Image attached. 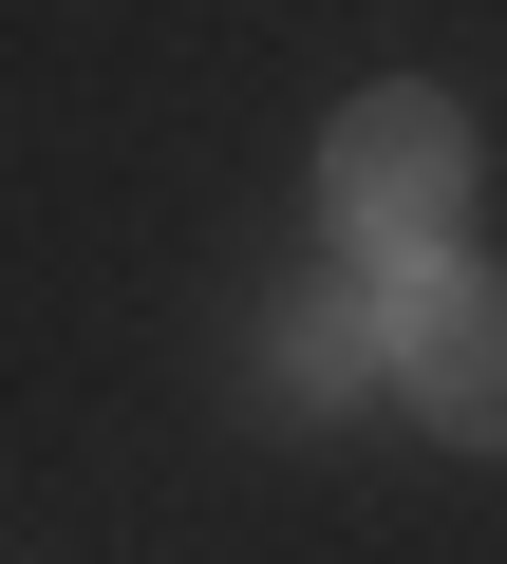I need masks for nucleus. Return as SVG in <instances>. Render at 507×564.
<instances>
[{
	"mask_svg": "<svg viewBox=\"0 0 507 564\" xmlns=\"http://www.w3.org/2000/svg\"><path fill=\"white\" fill-rule=\"evenodd\" d=\"M320 207H339L395 282H414V263H451V226H470V113H451V95H414V76H395V95H357V113L320 132Z\"/></svg>",
	"mask_w": 507,
	"mask_h": 564,
	"instance_id": "f257e3e1",
	"label": "nucleus"
},
{
	"mask_svg": "<svg viewBox=\"0 0 507 564\" xmlns=\"http://www.w3.org/2000/svg\"><path fill=\"white\" fill-rule=\"evenodd\" d=\"M395 395L451 452H507V282L488 263H414L395 282Z\"/></svg>",
	"mask_w": 507,
	"mask_h": 564,
	"instance_id": "f03ea898",
	"label": "nucleus"
},
{
	"mask_svg": "<svg viewBox=\"0 0 507 564\" xmlns=\"http://www.w3.org/2000/svg\"><path fill=\"white\" fill-rule=\"evenodd\" d=\"M395 377V302L376 282H320V302H283V414H339Z\"/></svg>",
	"mask_w": 507,
	"mask_h": 564,
	"instance_id": "7ed1b4c3",
	"label": "nucleus"
}]
</instances>
